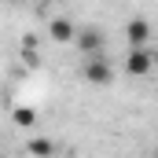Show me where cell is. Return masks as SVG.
<instances>
[{"instance_id": "6da1fadb", "label": "cell", "mask_w": 158, "mask_h": 158, "mask_svg": "<svg viewBox=\"0 0 158 158\" xmlns=\"http://www.w3.org/2000/svg\"><path fill=\"white\" fill-rule=\"evenodd\" d=\"M151 66H155V55L147 52V44H143V48H132V52H129V59H125V74H132V77L151 74Z\"/></svg>"}, {"instance_id": "7a4b0ae2", "label": "cell", "mask_w": 158, "mask_h": 158, "mask_svg": "<svg viewBox=\"0 0 158 158\" xmlns=\"http://www.w3.org/2000/svg\"><path fill=\"white\" fill-rule=\"evenodd\" d=\"M81 77L88 81V85H107V81L114 77V74H110V66H107L103 59L88 55V59H85V66H81Z\"/></svg>"}, {"instance_id": "3957f363", "label": "cell", "mask_w": 158, "mask_h": 158, "mask_svg": "<svg viewBox=\"0 0 158 158\" xmlns=\"http://www.w3.org/2000/svg\"><path fill=\"white\" fill-rule=\"evenodd\" d=\"M74 44H77L85 55H96L99 48H103V33L96 30V26H88V30H81V33H74Z\"/></svg>"}, {"instance_id": "277c9868", "label": "cell", "mask_w": 158, "mask_h": 158, "mask_svg": "<svg viewBox=\"0 0 158 158\" xmlns=\"http://www.w3.org/2000/svg\"><path fill=\"white\" fill-rule=\"evenodd\" d=\"M125 37H129L132 48H143V44L151 40V22H147V19H132L129 30H125Z\"/></svg>"}, {"instance_id": "5b68a950", "label": "cell", "mask_w": 158, "mask_h": 158, "mask_svg": "<svg viewBox=\"0 0 158 158\" xmlns=\"http://www.w3.org/2000/svg\"><path fill=\"white\" fill-rule=\"evenodd\" d=\"M48 33H52L55 40H63V44H66V40H74V33H77V30H74V22H70V19H52Z\"/></svg>"}, {"instance_id": "8992f818", "label": "cell", "mask_w": 158, "mask_h": 158, "mask_svg": "<svg viewBox=\"0 0 158 158\" xmlns=\"http://www.w3.org/2000/svg\"><path fill=\"white\" fill-rule=\"evenodd\" d=\"M15 125H22V129L37 125V110H33V107H19V110H15Z\"/></svg>"}, {"instance_id": "52a82bcc", "label": "cell", "mask_w": 158, "mask_h": 158, "mask_svg": "<svg viewBox=\"0 0 158 158\" xmlns=\"http://www.w3.org/2000/svg\"><path fill=\"white\" fill-rule=\"evenodd\" d=\"M26 151H30V155H55V143H52V140H30Z\"/></svg>"}]
</instances>
